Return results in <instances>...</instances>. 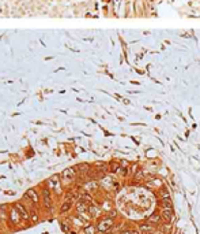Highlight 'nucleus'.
Here are the masks:
<instances>
[{
	"instance_id": "obj_1",
	"label": "nucleus",
	"mask_w": 200,
	"mask_h": 234,
	"mask_svg": "<svg viewBox=\"0 0 200 234\" xmlns=\"http://www.w3.org/2000/svg\"><path fill=\"white\" fill-rule=\"evenodd\" d=\"M113 218H104V219H101L100 222H98L97 224V230L98 232H101V233H108L110 229H112V226H113Z\"/></svg>"
},
{
	"instance_id": "obj_2",
	"label": "nucleus",
	"mask_w": 200,
	"mask_h": 234,
	"mask_svg": "<svg viewBox=\"0 0 200 234\" xmlns=\"http://www.w3.org/2000/svg\"><path fill=\"white\" fill-rule=\"evenodd\" d=\"M63 181H64L65 183H69L72 182L75 179V170L74 169H67L63 171Z\"/></svg>"
},
{
	"instance_id": "obj_3",
	"label": "nucleus",
	"mask_w": 200,
	"mask_h": 234,
	"mask_svg": "<svg viewBox=\"0 0 200 234\" xmlns=\"http://www.w3.org/2000/svg\"><path fill=\"white\" fill-rule=\"evenodd\" d=\"M161 216L165 220H167V222H170L171 219H173V208L171 207H163L161 211Z\"/></svg>"
},
{
	"instance_id": "obj_4",
	"label": "nucleus",
	"mask_w": 200,
	"mask_h": 234,
	"mask_svg": "<svg viewBox=\"0 0 200 234\" xmlns=\"http://www.w3.org/2000/svg\"><path fill=\"white\" fill-rule=\"evenodd\" d=\"M23 197H26V198H29V200H31L34 204H38V203H40V197H38V193L36 192V189H29V190L26 192V194H25Z\"/></svg>"
},
{
	"instance_id": "obj_5",
	"label": "nucleus",
	"mask_w": 200,
	"mask_h": 234,
	"mask_svg": "<svg viewBox=\"0 0 200 234\" xmlns=\"http://www.w3.org/2000/svg\"><path fill=\"white\" fill-rule=\"evenodd\" d=\"M42 200H44V205L49 210L50 207H52V198H50V190L49 189H44L42 190Z\"/></svg>"
},
{
	"instance_id": "obj_6",
	"label": "nucleus",
	"mask_w": 200,
	"mask_h": 234,
	"mask_svg": "<svg viewBox=\"0 0 200 234\" xmlns=\"http://www.w3.org/2000/svg\"><path fill=\"white\" fill-rule=\"evenodd\" d=\"M15 208L18 210L19 215H21V218H23L25 220H29V219H30V214L27 212V210H26V208H25L21 203H17V204H15Z\"/></svg>"
},
{
	"instance_id": "obj_7",
	"label": "nucleus",
	"mask_w": 200,
	"mask_h": 234,
	"mask_svg": "<svg viewBox=\"0 0 200 234\" xmlns=\"http://www.w3.org/2000/svg\"><path fill=\"white\" fill-rule=\"evenodd\" d=\"M59 178H60L59 175H53L52 178L48 179V185H49L50 189H56V190H59V182H60Z\"/></svg>"
},
{
	"instance_id": "obj_8",
	"label": "nucleus",
	"mask_w": 200,
	"mask_h": 234,
	"mask_svg": "<svg viewBox=\"0 0 200 234\" xmlns=\"http://www.w3.org/2000/svg\"><path fill=\"white\" fill-rule=\"evenodd\" d=\"M161 219H162V216H161L159 214H152V215H150V216H148V223L159 224Z\"/></svg>"
},
{
	"instance_id": "obj_9",
	"label": "nucleus",
	"mask_w": 200,
	"mask_h": 234,
	"mask_svg": "<svg viewBox=\"0 0 200 234\" xmlns=\"http://www.w3.org/2000/svg\"><path fill=\"white\" fill-rule=\"evenodd\" d=\"M154 230H155V227L154 226H150V224H142L140 226V229H139V232H142V233H144V234H152L154 233Z\"/></svg>"
},
{
	"instance_id": "obj_10",
	"label": "nucleus",
	"mask_w": 200,
	"mask_h": 234,
	"mask_svg": "<svg viewBox=\"0 0 200 234\" xmlns=\"http://www.w3.org/2000/svg\"><path fill=\"white\" fill-rule=\"evenodd\" d=\"M71 208H72V201H71V200H67V201H64V203H63L61 208H60V212H61V214H65V212H68Z\"/></svg>"
},
{
	"instance_id": "obj_11",
	"label": "nucleus",
	"mask_w": 200,
	"mask_h": 234,
	"mask_svg": "<svg viewBox=\"0 0 200 234\" xmlns=\"http://www.w3.org/2000/svg\"><path fill=\"white\" fill-rule=\"evenodd\" d=\"M10 218H11V220H12V222H14V223H17L18 222V220H19V218H21V215H19V212H18V210H17V208H12V210H11V212H10Z\"/></svg>"
},
{
	"instance_id": "obj_12",
	"label": "nucleus",
	"mask_w": 200,
	"mask_h": 234,
	"mask_svg": "<svg viewBox=\"0 0 200 234\" xmlns=\"http://www.w3.org/2000/svg\"><path fill=\"white\" fill-rule=\"evenodd\" d=\"M83 233L84 234H95L97 233V226H94V224H87V226L83 229Z\"/></svg>"
},
{
	"instance_id": "obj_13",
	"label": "nucleus",
	"mask_w": 200,
	"mask_h": 234,
	"mask_svg": "<svg viewBox=\"0 0 200 234\" xmlns=\"http://www.w3.org/2000/svg\"><path fill=\"white\" fill-rule=\"evenodd\" d=\"M76 210H78L79 214H84L86 210H87V205H86V203L83 200H80L78 204H76Z\"/></svg>"
},
{
	"instance_id": "obj_14",
	"label": "nucleus",
	"mask_w": 200,
	"mask_h": 234,
	"mask_svg": "<svg viewBox=\"0 0 200 234\" xmlns=\"http://www.w3.org/2000/svg\"><path fill=\"white\" fill-rule=\"evenodd\" d=\"M158 193H159V196L162 198L163 197H169V189L167 188H165V186H162V188L159 189V192H158Z\"/></svg>"
},
{
	"instance_id": "obj_15",
	"label": "nucleus",
	"mask_w": 200,
	"mask_h": 234,
	"mask_svg": "<svg viewBox=\"0 0 200 234\" xmlns=\"http://www.w3.org/2000/svg\"><path fill=\"white\" fill-rule=\"evenodd\" d=\"M161 204H162V207H171V200L169 197H163L161 200Z\"/></svg>"
},
{
	"instance_id": "obj_16",
	"label": "nucleus",
	"mask_w": 200,
	"mask_h": 234,
	"mask_svg": "<svg viewBox=\"0 0 200 234\" xmlns=\"http://www.w3.org/2000/svg\"><path fill=\"white\" fill-rule=\"evenodd\" d=\"M120 234H139V230L136 229H128V230H123Z\"/></svg>"
},
{
	"instance_id": "obj_17",
	"label": "nucleus",
	"mask_w": 200,
	"mask_h": 234,
	"mask_svg": "<svg viewBox=\"0 0 200 234\" xmlns=\"http://www.w3.org/2000/svg\"><path fill=\"white\" fill-rule=\"evenodd\" d=\"M82 200H83L84 203H91V201H93V198H91V196H90V194L84 193L83 196H82Z\"/></svg>"
},
{
	"instance_id": "obj_18",
	"label": "nucleus",
	"mask_w": 200,
	"mask_h": 234,
	"mask_svg": "<svg viewBox=\"0 0 200 234\" xmlns=\"http://www.w3.org/2000/svg\"><path fill=\"white\" fill-rule=\"evenodd\" d=\"M120 170V166L117 163H112V171H114V173H117Z\"/></svg>"
},
{
	"instance_id": "obj_19",
	"label": "nucleus",
	"mask_w": 200,
	"mask_h": 234,
	"mask_svg": "<svg viewBox=\"0 0 200 234\" xmlns=\"http://www.w3.org/2000/svg\"><path fill=\"white\" fill-rule=\"evenodd\" d=\"M31 220H33V222H37L38 220V215L36 212H31Z\"/></svg>"
},
{
	"instance_id": "obj_20",
	"label": "nucleus",
	"mask_w": 200,
	"mask_h": 234,
	"mask_svg": "<svg viewBox=\"0 0 200 234\" xmlns=\"http://www.w3.org/2000/svg\"><path fill=\"white\" fill-rule=\"evenodd\" d=\"M135 178H136V179H142V178H143V174H142V171L136 174V175H135Z\"/></svg>"
},
{
	"instance_id": "obj_21",
	"label": "nucleus",
	"mask_w": 200,
	"mask_h": 234,
	"mask_svg": "<svg viewBox=\"0 0 200 234\" xmlns=\"http://www.w3.org/2000/svg\"><path fill=\"white\" fill-rule=\"evenodd\" d=\"M61 229L64 230V232H69V227H67V226H65V223H63V224H61Z\"/></svg>"
},
{
	"instance_id": "obj_22",
	"label": "nucleus",
	"mask_w": 200,
	"mask_h": 234,
	"mask_svg": "<svg viewBox=\"0 0 200 234\" xmlns=\"http://www.w3.org/2000/svg\"><path fill=\"white\" fill-rule=\"evenodd\" d=\"M162 230H163V232H170V226H163Z\"/></svg>"
},
{
	"instance_id": "obj_23",
	"label": "nucleus",
	"mask_w": 200,
	"mask_h": 234,
	"mask_svg": "<svg viewBox=\"0 0 200 234\" xmlns=\"http://www.w3.org/2000/svg\"><path fill=\"white\" fill-rule=\"evenodd\" d=\"M0 211H2V207H0ZM0 218H2V220H4L6 219V215L4 214H0Z\"/></svg>"
},
{
	"instance_id": "obj_24",
	"label": "nucleus",
	"mask_w": 200,
	"mask_h": 234,
	"mask_svg": "<svg viewBox=\"0 0 200 234\" xmlns=\"http://www.w3.org/2000/svg\"><path fill=\"white\" fill-rule=\"evenodd\" d=\"M152 234H162V233H152Z\"/></svg>"
}]
</instances>
